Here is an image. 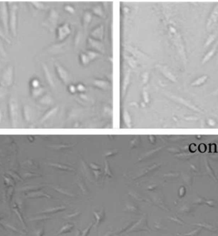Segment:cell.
<instances>
[{"mask_svg":"<svg viewBox=\"0 0 218 236\" xmlns=\"http://www.w3.org/2000/svg\"><path fill=\"white\" fill-rule=\"evenodd\" d=\"M215 38H216V35H214V34L210 35L209 36L208 38L207 39V40H206V42L205 43L204 47H209L210 45V44H211L214 41V40H215Z\"/></svg>","mask_w":218,"mask_h":236,"instance_id":"cell-6","label":"cell"},{"mask_svg":"<svg viewBox=\"0 0 218 236\" xmlns=\"http://www.w3.org/2000/svg\"><path fill=\"white\" fill-rule=\"evenodd\" d=\"M212 94L213 95H218V88L214 92V93H212Z\"/></svg>","mask_w":218,"mask_h":236,"instance_id":"cell-8","label":"cell"},{"mask_svg":"<svg viewBox=\"0 0 218 236\" xmlns=\"http://www.w3.org/2000/svg\"><path fill=\"white\" fill-rule=\"evenodd\" d=\"M0 37H1V38H2L3 39H5V40H6V41H7V42H9V40H7V39L6 38V37H5V36L4 35H3V33H1V31H0Z\"/></svg>","mask_w":218,"mask_h":236,"instance_id":"cell-7","label":"cell"},{"mask_svg":"<svg viewBox=\"0 0 218 236\" xmlns=\"http://www.w3.org/2000/svg\"><path fill=\"white\" fill-rule=\"evenodd\" d=\"M1 19L3 24V26L5 29L6 32L8 33L9 31V18H8V12H7L6 7V6H3L1 8Z\"/></svg>","mask_w":218,"mask_h":236,"instance_id":"cell-3","label":"cell"},{"mask_svg":"<svg viewBox=\"0 0 218 236\" xmlns=\"http://www.w3.org/2000/svg\"><path fill=\"white\" fill-rule=\"evenodd\" d=\"M218 21V3L212 10L207 23V29L208 31L212 30L213 27Z\"/></svg>","mask_w":218,"mask_h":236,"instance_id":"cell-1","label":"cell"},{"mask_svg":"<svg viewBox=\"0 0 218 236\" xmlns=\"http://www.w3.org/2000/svg\"><path fill=\"white\" fill-rule=\"evenodd\" d=\"M207 79H208V76L207 75L202 76L200 77H199V78H197V80H195V81H193V82L191 83V85L192 87L200 86V85H202L205 83L206 82V81L207 80Z\"/></svg>","mask_w":218,"mask_h":236,"instance_id":"cell-5","label":"cell"},{"mask_svg":"<svg viewBox=\"0 0 218 236\" xmlns=\"http://www.w3.org/2000/svg\"><path fill=\"white\" fill-rule=\"evenodd\" d=\"M216 50H217V44H216V45H214L212 49L210 50V51H209L205 55V56L203 57V59H202V64H205L207 62H208L210 59L212 58V57L214 56V54H215Z\"/></svg>","mask_w":218,"mask_h":236,"instance_id":"cell-4","label":"cell"},{"mask_svg":"<svg viewBox=\"0 0 218 236\" xmlns=\"http://www.w3.org/2000/svg\"><path fill=\"white\" fill-rule=\"evenodd\" d=\"M16 11L17 6L16 5H13L11 8L10 14V25L11 31H12L13 35H16Z\"/></svg>","mask_w":218,"mask_h":236,"instance_id":"cell-2","label":"cell"}]
</instances>
